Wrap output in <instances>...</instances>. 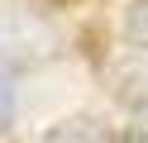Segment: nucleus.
I'll return each mask as SVG.
<instances>
[{"instance_id": "1", "label": "nucleus", "mask_w": 148, "mask_h": 143, "mask_svg": "<svg viewBox=\"0 0 148 143\" xmlns=\"http://www.w3.org/2000/svg\"><path fill=\"white\" fill-rule=\"evenodd\" d=\"M115 95L124 105H134V110H148V62L138 57V62H124L115 72Z\"/></svg>"}, {"instance_id": "2", "label": "nucleus", "mask_w": 148, "mask_h": 143, "mask_svg": "<svg viewBox=\"0 0 148 143\" xmlns=\"http://www.w3.org/2000/svg\"><path fill=\"white\" fill-rule=\"evenodd\" d=\"M43 143H110V138H105V129H100L91 114H72V119L53 124V129L43 133Z\"/></svg>"}, {"instance_id": "3", "label": "nucleus", "mask_w": 148, "mask_h": 143, "mask_svg": "<svg viewBox=\"0 0 148 143\" xmlns=\"http://www.w3.org/2000/svg\"><path fill=\"white\" fill-rule=\"evenodd\" d=\"M124 38L138 53H148V0H134V5L124 10Z\"/></svg>"}, {"instance_id": "4", "label": "nucleus", "mask_w": 148, "mask_h": 143, "mask_svg": "<svg viewBox=\"0 0 148 143\" xmlns=\"http://www.w3.org/2000/svg\"><path fill=\"white\" fill-rule=\"evenodd\" d=\"M10 119H14V86L0 76V129H5Z\"/></svg>"}, {"instance_id": "5", "label": "nucleus", "mask_w": 148, "mask_h": 143, "mask_svg": "<svg viewBox=\"0 0 148 143\" xmlns=\"http://www.w3.org/2000/svg\"><path fill=\"white\" fill-rule=\"evenodd\" d=\"M115 143H148V129H129V133H119Z\"/></svg>"}]
</instances>
